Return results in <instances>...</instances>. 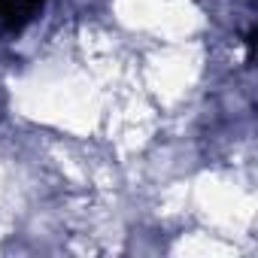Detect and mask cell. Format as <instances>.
I'll use <instances>...</instances> for the list:
<instances>
[{"label": "cell", "mask_w": 258, "mask_h": 258, "mask_svg": "<svg viewBox=\"0 0 258 258\" xmlns=\"http://www.w3.org/2000/svg\"><path fill=\"white\" fill-rule=\"evenodd\" d=\"M19 4V0H0V19H7L13 13V7Z\"/></svg>", "instance_id": "cell-1"}]
</instances>
